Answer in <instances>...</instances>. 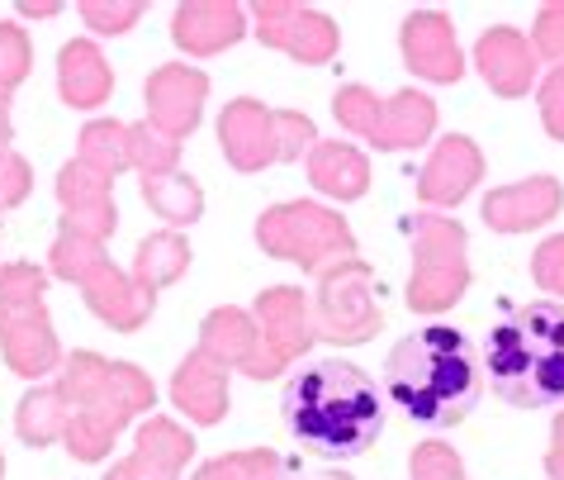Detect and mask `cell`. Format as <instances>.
<instances>
[{"mask_svg": "<svg viewBox=\"0 0 564 480\" xmlns=\"http://www.w3.org/2000/svg\"><path fill=\"white\" fill-rule=\"evenodd\" d=\"M0 100H10V96H6V90H0Z\"/></svg>", "mask_w": 564, "mask_h": 480, "instance_id": "44", "label": "cell"}, {"mask_svg": "<svg viewBox=\"0 0 564 480\" xmlns=\"http://www.w3.org/2000/svg\"><path fill=\"white\" fill-rule=\"evenodd\" d=\"M209 362H218L224 371H242L247 381H271L280 376L275 358L265 352V338H261V323L257 314H247L238 305H224V309H209V319L199 323V348Z\"/></svg>", "mask_w": 564, "mask_h": 480, "instance_id": "12", "label": "cell"}, {"mask_svg": "<svg viewBox=\"0 0 564 480\" xmlns=\"http://www.w3.org/2000/svg\"><path fill=\"white\" fill-rule=\"evenodd\" d=\"M275 129H280V162H300V152L318 148L313 119L300 110H275Z\"/></svg>", "mask_w": 564, "mask_h": 480, "instance_id": "36", "label": "cell"}, {"mask_svg": "<svg viewBox=\"0 0 564 480\" xmlns=\"http://www.w3.org/2000/svg\"><path fill=\"white\" fill-rule=\"evenodd\" d=\"M57 90L72 110H96L115 90V72H109L105 53L90 39H72L57 53Z\"/></svg>", "mask_w": 564, "mask_h": 480, "instance_id": "23", "label": "cell"}, {"mask_svg": "<svg viewBox=\"0 0 564 480\" xmlns=\"http://www.w3.org/2000/svg\"><path fill=\"white\" fill-rule=\"evenodd\" d=\"M484 177V152L475 138L451 134L432 148L427 167L417 172V200L422 205H460Z\"/></svg>", "mask_w": 564, "mask_h": 480, "instance_id": "21", "label": "cell"}, {"mask_svg": "<svg viewBox=\"0 0 564 480\" xmlns=\"http://www.w3.org/2000/svg\"><path fill=\"white\" fill-rule=\"evenodd\" d=\"M257 243L265 257L294 262L300 271H327L333 262L356 257V234L337 210L313 200H285L257 220Z\"/></svg>", "mask_w": 564, "mask_h": 480, "instance_id": "8", "label": "cell"}, {"mask_svg": "<svg viewBox=\"0 0 564 480\" xmlns=\"http://www.w3.org/2000/svg\"><path fill=\"white\" fill-rule=\"evenodd\" d=\"M409 476H413V480H465V467H460L456 447H446V442L427 438V442H417V447H413Z\"/></svg>", "mask_w": 564, "mask_h": 480, "instance_id": "33", "label": "cell"}, {"mask_svg": "<svg viewBox=\"0 0 564 480\" xmlns=\"http://www.w3.org/2000/svg\"><path fill=\"white\" fill-rule=\"evenodd\" d=\"M403 234L413 247V281H409V309L413 314H442L469 286V253H465V224L456 214L417 210L403 220Z\"/></svg>", "mask_w": 564, "mask_h": 480, "instance_id": "7", "label": "cell"}, {"mask_svg": "<svg viewBox=\"0 0 564 480\" xmlns=\"http://www.w3.org/2000/svg\"><path fill=\"white\" fill-rule=\"evenodd\" d=\"M10 138H14V129H10V100H0V162L10 158Z\"/></svg>", "mask_w": 564, "mask_h": 480, "instance_id": "41", "label": "cell"}, {"mask_svg": "<svg viewBox=\"0 0 564 480\" xmlns=\"http://www.w3.org/2000/svg\"><path fill=\"white\" fill-rule=\"evenodd\" d=\"M171 399H176V409L185 419L218 424L228 414V371L209 362L205 352H191L176 366V376H171Z\"/></svg>", "mask_w": 564, "mask_h": 480, "instance_id": "24", "label": "cell"}, {"mask_svg": "<svg viewBox=\"0 0 564 480\" xmlns=\"http://www.w3.org/2000/svg\"><path fill=\"white\" fill-rule=\"evenodd\" d=\"M545 476L551 480H564V414L551 428V447H545Z\"/></svg>", "mask_w": 564, "mask_h": 480, "instance_id": "40", "label": "cell"}, {"mask_svg": "<svg viewBox=\"0 0 564 480\" xmlns=\"http://www.w3.org/2000/svg\"><path fill=\"white\" fill-rule=\"evenodd\" d=\"M115 181H105L96 172H86L82 162H67L57 172V200H62V228L82 238H109L119 224V210H115Z\"/></svg>", "mask_w": 564, "mask_h": 480, "instance_id": "20", "label": "cell"}, {"mask_svg": "<svg viewBox=\"0 0 564 480\" xmlns=\"http://www.w3.org/2000/svg\"><path fill=\"white\" fill-rule=\"evenodd\" d=\"M333 115L341 129L366 138L380 152H409L422 148L436 129V105L422 90H399V96L380 100L366 86H341L333 96Z\"/></svg>", "mask_w": 564, "mask_h": 480, "instance_id": "9", "label": "cell"}, {"mask_svg": "<svg viewBox=\"0 0 564 480\" xmlns=\"http://www.w3.org/2000/svg\"><path fill=\"white\" fill-rule=\"evenodd\" d=\"M205 96H209V76L199 67H185V62H166L156 67L143 86V100H148V124L156 134H166L171 143L195 134L199 110H205Z\"/></svg>", "mask_w": 564, "mask_h": 480, "instance_id": "13", "label": "cell"}, {"mask_svg": "<svg viewBox=\"0 0 564 480\" xmlns=\"http://www.w3.org/2000/svg\"><path fill=\"white\" fill-rule=\"evenodd\" d=\"M62 395L72 405L67 424V452L76 461H105L119 433L129 428L138 414L152 409V376L133 362H109L100 352H72L62 362Z\"/></svg>", "mask_w": 564, "mask_h": 480, "instance_id": "4", "label": "cell"}, {"mask_svg": "<svg viewBox=\"0 0 564 480\" xmlns=\"http://www.w3.org/2000/svg\"><path fill=\"white\" fill-rule=\"evenodd\" d=\"M294 467L271 447H252V452H228L214 457L195 471V480H290Z\"/></svg>", "mask_w": 564, "mask_h": 480, "instance_id": "30", "label": "cell"}, {"mask_svg": "<svg viewBox=\"0 0 564 480\" xmlns=\"http://www.w3.org/2000/svg\"><path fill=\"white\" fill-rule=\"evenodd\" d=\"M313 323H318L323 343L356 348L370 343L384 323V309L375 300V271L360 257L333 262L318 271V290H313Z\"/></svg>", "mask_w": 564, "mask_h": 480, "instance_id": "10", "label": "cell"}, {"mask_svg": "<svg viewBox=\"0 0 564 480\" xmlns=\"http://www.w3.org/2000/svg\"><path fill=\"white\" fill-rule=\"evenodd\" d=\"M143 200L148 210H156L166 224H195L205 214V191L195 177L185 172H162V177H143Z\"/></svg>", "mask_w": 564, "mask_h": 480, "instance_id": "29", "label": "cell"}, {"mask_svg": "<svg viewBox=\"0 0 564 480\" xmlns=\"http://www.w3.org/2000/svg\"><path fill=\"white\" fill-rule=\"evenodd\" d=\"M247 14H257V39L265 49H280L294 62H308V67H323L333 62L341 49L337 24L327 20L323 10L313 6H290V0H261Z\"/></svg>", "mask_w": 564, "mask_h": 480, "instance_id": "11", "label": "cell"}, {"mask_svg": "<svg viewBox=\"0 0 564 480\" xmlns=\"http://www.w3.org/2000/svg\"><path fill=\"white\" fill-rule=\"evenodd\" d=\"M399 43H403V67L422 82H460L465 72V57H460V43H456V29H451V14L442 10H413L399 29Z\"/></svg>", "mask_w": 564, "mask_h": 480, "instance_id": "16", "label": "cell"}, {"mask_svg": "<svg viewBox=\"0 0 564 480\" xmlns=\"http://www.w3.org/2000/svg\"><path fill=\"white\" fill-rule=\"evenodd\" d=\"M531 49H536V57L564 67V0H551V6L536 10V24H531Z\"/></svg>", "mask_w": 564, "mask_h": 480, "instance_id": "35", "label": "cell"}, {"mask_svg": "<svg viewBox=\"0 0 564 480\" xmlns=\"http://www.w3.org/2000/svg\"><path fill=\"white\" fill-rule=\"evenodd\" d=\"M67 424H72V405L62 395V385H34L20 399V409H14V433L29 447H48L57 438H67Z\"/></svg>", "mask_w": 564, "mask_h": 480, "instance_id": "26", "label": "cell"}, {"mask_svg": "<svg viewBox=\"0 0 564 480\" xmlns=\"http://www.w3.org/2000/svg\"><path fill=\"white\" fill-rule=\"evenodd\" d=\"M195 457V438L176 419L152 414L143 428L133 433V452L115 461L105 480H181V467Z\"/></svg>", "mask_w": 564, "mask_h": 480, "instance_id": "17", "label": "cell"}, {"mask_svg": "<svg viewBox=\"0 0 564 480\" xmlns=\"http://www.w3.org/2000/svg\"><path fill=\"white\" fill-rule=\"evenodd\" d=\"M536 105H541L545 134H551L555 143H564V67L545 72V82H541V90H536Z\"/></svg>", "mask_w": 564, "mask_h": 480, "instance_id": "37", "label": "cell"}, {"mask_svg": "<svg viewBox=\"0 0 564 480\" xmlns=\"http://www.w3.org/2000/svg\"><path fill=\"white\" fill-rule=\"evenodd\" d=\"M560 205H564V185L555 177H527V181L489 191L479 214L494 234H527V228L551 224L560 214Z\"/></svg>", "mask_w": 564, "mask_h": 480, "instance_id": "18", "label": "cell"}, {"mask_svg": "<svg viewBox=\"0 0 564 480\" xmlns=\"http://www.w3.org/2000/svg\"><path fill=\"white\" fill-rule=\"evenodd\" d=\"M247 34V10L232 0H185L171 14V39L181 43V53L214 57L232 49Z\"/></svg>", "mask_w": 564, "mask_h": 480, "instance_id": "22", "label": "cell"}, {"mask_svg": "<svg viewBox=\"0 0 564 480\" xmlns=\"http://www.w3.org/2000/svg\"><path fill=\"white\" fill-rule=\"evenodd\" d=\"M176 158H181V143H171L166 134H156L152 124H129V167L143 177H162V172H176Z\"/></svg>", "mask_w": 564, "mask_h": 480, "instance_id": "31", "label": "cell"}, {"mask_svg": "<svg viewBox=\"0 0 564 480\" xmlns=\"http://www.w3.org/2000/svg\"><path fill=\"white\" fill-rule=\"evenodd\" d=\"M531 276H536L541 290H551V296H564V234L545 238L536 247V257H531Z\"/></svg>", "mask_w": 564, "mask_h": 480, "instance_id": "38", "label": "cell"}, {"mask_svg": "<svg viewBox=\"0 0 564 480\" xmlns=\"http://www.w3.org/2000/svg\"><path fill=\"white\" fill-rule=\"evenodd\" d=\"M484 376L512 409H551L564 399V305L531 300L484 343Z\"/></svg>", "mask_w": 564, "mask_h": 480, "instance_id": "3", "label": "cell"}, {"mask_svg": "<svg viewBox=\"0 0 564 480\" xmlns=\"http://www.w3.org/2000/svg\"><path fill=\"white\" fill-rule=\"evenodd\" d=\"M252 314L261 323V338H265V352L275 358V366L285 371L290 362L308 358V348L318 343V323H313V300L304 296L300 286H271L261 290Z\"/></svg>", "mask_w": 564, "mask_h": 480, "instance_id": "14", "label": "cell"}, {"mask_svg": "<svg viewBox=\"0 0 564 480\" xmlns=\"http://www.w3.org/2000/svg\"><path fill=\"white\" fill-rule=\"evenodd\" d=\"M185 267H191V243L176 228H162V234H148L133 253V281L148 290H162L171 281H181Z\"/></svg>", "mask_w": 564, "mask_h": 480, "instance_id": "27", "label": "cell"}, {"mask_svg": "<svg viewBox=\"0 0 564 480\" xmlns=\"http://www.w3.org/2000/svg\"><path fill=\"white\" fill-rule=\"evenodd\" d=\"M29 191H34V167H29L20 152H10V158L0 162V210H6V205H24Z\"/></svg>", "mask_w": 564, "mask_h": 480, "instance_id": "39", "label": "cell"}, {"mask_svg": "<svg viewBox=\"0 0 564 480\" xmlns=\"http://www.w3.org/2000/svg\"><path fill=\"white\" fill-rule=\"evenodd\" d=\"M148 14L143 0H82V20L96 34H123Z\"/></svg>", "mask_w": 564, "mask_h": 480, "instance_id": "32", "label": "cell"}, {"mask_svg": "<svg viewBox=\"0 0 564 480\" xmlns=\"http://www.w3.org/2000/svg\"><path fill=\"white\" fill-rule=\"evenodd\" d=\"M0 471H6V461H0Z\"/></svg>", "mask_w": 564, "mask_h": 480, "instance_id": "45", "label": "cell"}, {"mask_svg": "<svg viewBox=\"0 0 564 480\" xmlns=\"http://www.w3.org/2000/svg\"><path fill=\"white\" fill-rule=\"evenodd\" d=\"M218 143L232 172H265L271 162H280V129L275 110L252 96L228 100L218 115Z\"/></svg>", "mask_w": 564, "mask_h": 480, "instance_id": "15", "label": "cell"}, {"mask_svg": "<svg viewBox=\"0 0 564 480\" xmlns=\"http://www.w3.org/2000/svg\"><path fill=\"white\" fill-rule=\"evenodd\" d=\"M308 181L333 200H360L370 191V162L351 143H318L308 152Z\"/></svg>", "mask_w": 564, "mask_h": 480, "instance_id": "25", "label": "cell"}, {"mask_svg": "<svg viewBox=\"0 0 564 480\" xmlns=\"http://www.w3.org/2000/svg\"><path fill=\"white\" fill-rule=\"evenodd\" d=\"M76 162L86 172H96L105 181H115L119 172H129V124L119 119H90L82 138H76Z\"/></svg>", "mask_w": 564, "mask_h": 480, "instance_id": "28", "label": "cell"}, {"mask_svg": "<svg viewBox=\"0 0 564 480\" xmlns=\"http://www.w3.org/2000/svg\"><path fill=\"white\" fill-rule=\"evenodd\" d=\"M48 267H53L57 281H72L76 290H82L90 314L105 319L115 333L143 329V323L152 319V309H156V290L138 286L133 276H123L115 262L105 257V247L96 238H82V234H72V228H57Z\"/></svg>", "mask_w": 564, "mask_h": 480, "instance_id": "5", "label": "cell"}, {"mask_svg": "<svg viewBox=\"0 0 564 480\" xmlns=\"http://www.w3.org/2000/svg\"><path fill=\"white\" fill-rule=\"evenodd\" d=\"M62 6H53V0H43V6H34V0H20V14H29V20H53Z\"/></svg>", "mask_w": 564, "mask_h": 480, "instance_id": "42", "label": "cell"}, {"mask_svg": "<svg viewBox=\"0 0 564 480\" xmlns=\"http://www.w3.org/2000/svg\"><path fill=\"white\" fill-rule=\"evenodd\" d=\"M475 67H479L484 82H489L494 96L517 100V96H527V90L536 86L541 57H536V49H531V39L522 34V29L498 24V29H489V34H479Z\"/></svg>", "mask_w": 564, "mask_h": 480, "instance_id": "19", "label": "cell"}, {"mask_svg": "<svg viewBox=\"0 0 564 480\" xmlns=\"http://www.w3.org/2000/svg\"><path fill=\"white\" fill-rule=\"evenodd\" d=\"M290 480H351L347 471H308V467H294Z\"/></svg>", "mask_w": 564, "mask_h": 480, "instance_id": "43", "label": "cell"}, {"mask_svg": "<svg viewBox=\"0 0 564 480\" xmlns=\"http://www.w3.org/2000/svg\"><path fill=\"white\" fill-rule=\"evenodd\" d=\"M48 276L34 262H10L0 267V352L14 376H48L62 362V343L48 323V305H43Z\"/></svg>", "mask_w": 564, "mask_h": 480, "instance_id": "6", "label": "cell"}, {"mask_svg": "<svg viewBox=\"0 0 564 480\" xmlns=\"http://www.w3.org/2000/svg\"><path fill=\"white\" fill-rule=\"evenodd\" d=\"M380 395L422 428H456L484 395V358L460 329L432 323L394 343Z\"/></svg>", "mask_w": 564, "mask_h": 480, "instance_id": "2", "label": "cell"}, {"mask_svg": "<svg viewBox=\"0 0 564 480\" xmlns=\"http://www.w3.org/2000/svg\"><path fill=\"white\" fill-rule=\"evenodd\" d=\"M29 62H34V53H29L24 29L0 20V90H6V96L29 76Z\"/></svg>", "mask_w": 564, "mask_h": 480, "instance_id": "34", "label": "cell"}, {"mask_svg": "<svg viewBox=\"0 0 564 480\" xmlns=\"http://www.w3.org/2000/svg\"><path fill=\"white\" fill-rule=\"evenodd\" d=\"M280 414H285L294 442L327 461H351L370 452L375 438L384 433L380 385L360 366L337 358H318L294 371L285 395H280Z\"/></svg>", "mask_w": 564, "mask_h": 480, "instance_id": "1", "label": "cell"}]
</instances>
